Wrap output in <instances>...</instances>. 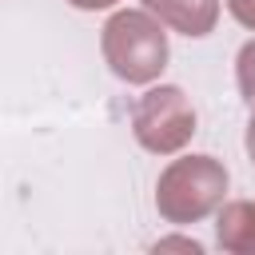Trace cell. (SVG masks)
<instances>
[{"label": "cell", "instance_id": "5", "mask_svg": "<svg viewBox=\"0 0 255 255\" xmlns=\"http://www.w3.org/2000/svg\"><path fill=\"white\" fill-rule=\"evenodd\" d=\"M215 239L231 255H255V199H231L219 211Z\"/></svg>", "mask_w": 255, "mask_h": 255}, {"label": "cell", "instance_id": "1", "mask_svg": "<svg viewBox=\"0 0 255 255\" xmlns=\"http://www.w3.org/2000/svg\"><path fill=\"white\" fill-rule=\"evenodd\" d=\"M100 52L104 64L124 84H155L167 68V32L163 24L143 8H124L100 28Z\"/></svg>", "mask_w": 255, "mask_h": 255}, {"label": "cell", "instance_id": "6", "mask_svg": "<svg viewBox=\"0 0 255 255\" xmlns=\"http://www.w3.org/2000/svg\"><path fill=\"white\" fill-rule=\"evenodd\" d=\"M235 80H239V96L255 108V40H247L235 56Z\"/></svg>", "mask_w": 255, "mask_h": 255}, {"label": "cell", "instance_id": "7", "mask_svg": "<svg viewBox=\"0 0 255 255\" xmlns=\"http://www.w3.org/2000/svg\"><path fill=\"white\" fill-rule=\"evenodd\" d=\"M227 12L235 16V24H243L247 32H255V0H227Z\"/></svg>", "mask_w": 255, "mask_h": 255}, {"label": "cell", "instance_id": "9", "mask_svg": "<svg viewBox=\"0 0 255 255\" xmlns=\"http://www.w3.org/2000/svg\"><path fill=\"white\" fill-rule=\"evenodd\" d=\"M247 155H251V163H255V112H251V120H247Z\"/></svg>", "mask_w": 255, "mask_h": 255}, {"label": "cell", "instance_id": "3", "mask_svg": "<svg viewBox=\"0 0 255 255\" xmlns=\"http://www.w3.org/2000/svg\"><path fill=\"white\" fill-rule=\"evenodd\" d=\"M131 131L135 143L151 155H175L179 147H187L195 135V108L187 92L175 84L147 88L131 112Z\"/></svg>", "mask_w": 255, "mask_h": 255}, {"label": "cell", "instance_id": "2", "mask_svg": "<svg viewBox=\"0 0 255 255\" xmlns=\"http://www.w3.org/2000/svg\"><path fill=\"white\" fill-rule=\"evenodd\" d=\"M227 195V167L215 155H183L159 171L155 183V211L159 219L183 227L211 215Z\"/></svg>", "mask_w": 255, "mask_h": 255}, {"label": "cell", "instance_id": "8", "mask_svg": "<svg viewBox=\"0 0 255 255\" xmlns=\"http://www.w3.org/2000/svg\"><path fill=\"white\" fill-rule=\"evenodd\" d=\"M72 8H80V12H104V8H112L116 0H68Z\"/></svg>", "mask_w": 255, "mask_h": 255}, {"label": "cell", "instance_id": "4", "mask_svg": "<svg viewBox=\"0 0 255 255\" xmlns=\"http://www.w3.org/2000/svg\"><path fill=\"white\" fill-rule=\"evenodd\" d=\"M163 28L171 32H183L191 40L215 32L219 24V0H139Z\"/></svg>", "mask_w": 255, "mask_h": 255}]
</instances>
